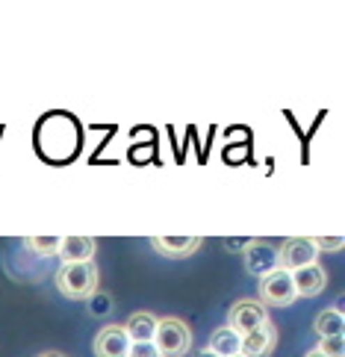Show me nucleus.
<instances>
[{"instance_id": "15", "label": "nucleus", "mask_w": 345, "mask_h": 357, "mask_svg": "<svg viewBox=\"0 0 345 357\" xmlns=\"http://www.w3.org/2000/svg\"><path fill=\"white\" fill-rule=\"evenodd\" d=\"M59 242H62V236H30V239H24V245L33 254H38V257H56Z\"/></svg>"}, {"instance_id": "14", "label": "nucleus", "mask_w": 345, "mask_h": 357, "mask_svg": "<svg viewBox=\"0 0 345 357\" xmlns=\"http://www.w3.org/2000/svg\"><path fill=\"white\" fill-rule=\"evenodd\" d=\"M316 334L319 337H337V334H342V328H345V316H342V310L339 307H328V310H322L316 316Z\"/></svg>"}, {"instance_id": "3", "label": "nucleus", "mask_w": 345, "mask_h": 357, "mask_svg": "<svg viewBox=\"0 0 345 357\" xmlns=\"http://www.w3.org/2000/svg\"><path fill=\"white\" fill-rule=\"evenodd\" d=\"M296 287H292V275L286 269H277L263 275L260 280V304H272V307H289L292 301H296Z\"/></svg>"}, {"instance_id": "4", "label": "nucleus", "mask_w": 345, "mask_h": 357, "mask_svg": "<svg viewBox=\"0 0 345 357\" xmlns=\"http://www.w3.org/2000/svg\"><path fill=\"white\" fill-rule=\"evenodd\" d=\"M266 322H268V313H266V307H263L257 298H242V301H236L233 307H230V316H227V328H233L239 337L251 334V331H257Z\"/></svg>"}, {"instance_id": "8", "label": "nucleus", "mask_w": 345, "mask_h": 357, "mask_svg": "<svg viewBox=\"0 0 345 357\" xmlns=\"http://www.w3.org/2000/svg\"><path fill=\"white\" fill-rule=\"evenodd\" d=\"M95 251L98 242L92 236L74 234V236H62L56 257H62V263H95Z\"/></svg>"}, {"instance_id": "20", "label": "nucleus", "mask_w": 345, "mask_h": 357, "mask_svg": "<svg viewBox=\"0 0 345 357\" xmlns=\"http://www.w3.org/2000/svg\"><path fill=\"white\" fill-rule=\"evenodd\" d=\"M36 357H68L66 351H42V354H36Z\"/></svg>"}, {"instance_id": "5", "label": "nucleus", "mask_w": 345, "mask_h": 357, "mask_svg": "<svg viewBox=\"0 0 345 357\" xmlns=\"http://www.w3.org/2000/svg\"><path fill=\"white\" fill-rule=\"evenodd\" d=\"M316 257L319 254L313 248L310 236H289L277 251V266L286 272H296V269H304V266L316 263Z\"/></svg>"}, {"instance_id": "2", "label": "nucleus", "mask_w": 345, "mask_h": 357, "mask_svg": "<svg viewBox=\"0 0 345 357\" xmlns=\"http://www.w3.org/2000/svg\"><path fill=\"white\" fill-rule=\"evenodd\" d=\"M153 349L160 357H183L192 349V331L183 319L169 316L157 319V331H153Z\"/></svg>"}, {"instance_id": "7", "label": "nucleus", "mask_w": 345, "mask_h": 357, "mask_svg": "<svg viewBox=\"0 0 345 357\" xmlns=\"http://www.w3.org/2000/svg\"><path fill=\"white\" fill-rule=\"evenodd\" d=\"M130 340L124 334V325H107L95 337V357H127Z\"/></svg>"}, {"instance_id": "12", "label": "nucleus", "mask_w": 345, "mask_h": 357, "mask_svg": "<svg viewBox=\"0 0 345 357\" xmlns=\"http://www.w3.org/2000/svg\"><path fill=\"white\" fill-rule=\"evenodd\" d=\"M153 331H157V316L153 313H133L124 325V334L130 342H153Z\"/></svg>"}, {"instance_id": "6", "label": "nucleus", "mask_w": 345, "mask_h": 357, "mask_svg": "<svg viewBox=\"0 0 345 357\" xmlns=\"http://www.w3.org/2000/svg\"><path fill=\"white\" fill-rule=\"evenodd\" d=\"M275 346H277V328H275V322H266L239 340V354L242 357H268L275 351Z\"/></svg>"}, {"instance_id": "10", "label": "nucleus", "mask_w": 345, "mask_h": 357, "mask_svg": "<svg viewBox=\"0 0 345 357\" xmlns=\"http://www.w3.org/2000/svg\"><path fill=\"white\" fill-rule=\"evenodd\" d=\"M245 269L251 275H257V278L275 272L277 269V248L268 245V242L251 239V245L245 248Z\"/></svg>"}, {"instance_id": "9", "label": "nucleus", "mask_w": 345, "mask_h": 357, "mask_svg": "<svg viewBox=\"0 0 345 357\" xmlns=\"http://www.w3.org/2000/svg\"><path fill=\"white\" fill-rule=\"evenodd\" d=\"M289 275H292L296 296H301V298H313V296H319V292L328 287V272L319 263H310V266L296 269V272H289Z\"/></svg>"}, {"instance_id": "23", "label": "nucleus", "mask_w": 345, "mask_h": 357, "mask_svg": "<svg viewBox=\"0 0 345 357\" xmlns=\"http://www.w3.org/2000/svg\"><path fill=\"white\" fill-rule=\"evenodd\" d=\"M233 357H242V354H233Z\"/></svg>"}, {"instance_id": "18", "label": "nucleus", "mask_w": 345, "mask_h": 357, "mask_svg": "<svg viewBox=\"0 0 345 357\" xmlns=\"http://www.w3.org/2000/svg\"><path fill=\"white\" fill-rule=\"evenodd\" d=\"M127 357H160V354H157V349H153V342H130Z\"/></svg>"}, {"instance_id": "16", "label": "nucleus", "mask_w": 345, "mask_h": 357, "mask_svg": "<svg viewBox=\"0 0 345 357\" xmlns=\"http://www.w3.org/2000/svg\"><path fill=\"white\" fill-rule=\"evenodd\" d=\"M319 351H322L325 357H345V337L342 334L325 337L322 342H319Z\"/></svg>"}, {"instance_id": "19", "label": "nucleus", "mask_w": 345, "mask_h": 357, "mask_svg": "<svg viewBox=\"0 0 345 357\" xmlns=\"http://www.w3.org/2000/svg\"><path fill=\"white\" fill-rule=\"evenodd\" d=\"M224 245H227L230 251H239V248H248L251 239H224Z\"/></svg>"}, {"instance_id": "11", "label": "nucleus", "mask_w": 345, "mask_h": 357, "mask_svg": "<svg viewBox=\"0 0 345 357\" xmlns=\"http://www.w3.org/2000/svg\"><path fill=\"white\" fill-rule=\"evenodd\" d=\"M151 245L165 257H189L201 248V236H157L151 239Z\"/></svg>"}, {"instance_id": "21", "label": "nucleus", "mask_w": 345, "mask_h": 357, "mask_svg": "<svg viewBox=\"0 0 345 357\" xmlns=\"http://www.w3.org/2000/svg\"><path fill=\"white\" fill-rule=\"evenodd\" d=\"M195 357H219V354H213V351H210V349H204V351H198V354H195Z\"/></svg>"}, {"instance_id": "22", "label": "nucleus", "mask_w": 345, "mask_h": 357, "mask_svg": "<svg viewBox=\"0 0 345 357\" xmlns=\"http://www.w3.org/2000/svg\"><path fill=\"white\" fill-rule=\"evenodd\" d=\"M304 357H325V354H322V351H319V349H313V351H307Z\"/></svg>"}, {"instance_id": "1", "label": "nucleus", "mask_w": 345, "mask_h": 357, "mask_svg": "<svg viewBox=\"0 0 345 357\" xmlns=\"http://www.w3.org/2000/svg\"><path fill=\"white\" fill-rule=\"evenodd\" d=\"M56 289L66 298H92L98 292V266L95 263H62L56 272Z\"/></svg>"}, {"instance_id": "13", "label": "nucleus", "mask_w": 345, "mask_h": 357, "mask_svg": "<svg viewBox=\"0 0 345 357\" xmlns=\"http://www.w3.org/2000/svg\"><path fill=\"white\" fill-rule=\"evenodd\" d=\"M239 340L242 337L233 328H215L210 342H207V349L213 354H219V357H233V354H239Z\"/></svg>"}, {"instance_id": "17", "label": "nucleus", "mask_w": 345, "mask_h": 357, "mask_svg": "<svg viewBox=\"0 0 345 357\" xmlns=\"http://www.w3.org/2000/svg\"><path fill=\"white\" fill-rule=\"evenodd\" d=\"M310 242H313L316 254H319V251H339V248L345 245L342 236H310Z\"/></svg>"}]
</instances>
